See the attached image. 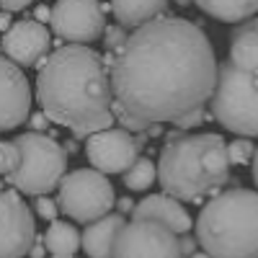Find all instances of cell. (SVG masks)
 Listing matches in <instances>:
<instances>
[{"instance_id": "4dcf8cb0", "label": "cell", "mask_w": 258, "mask_h": 258, "mask_svg": "<svg viewBox=\"0 0 258 258\" xmlns=\"http://www.w3.org/2000/svg\"><path fill=\"white\" fill-rule=\"evenodd\" d=\"M49 13H52V8H44V6H39L36 8V21H41V24H44V21H49Z\"/></svg>"}, {"instance_id": "d6986e66", "label": "cell", "mask_w": 258, "mask_h": 258, "mask_svg": "<svg viewBox=\"0 0 258 258\" xmlns=\"http://www.w3.org/2000/svg\"><path fill=\"white\" fill-rule=\"evenodd\" d=\"M44 248L49 255H75L83 248L80 232L75 230V225L62 222V220H52L49 230L44 232Z\"/></svg>"}, {"instance_id": "d590c367", "label": "cell", "mask_w": 258, "mask_h": 258, "mask_svg": "<svg viewBox=\"0 0 258 258\" xmlns=\"http://www.w3.org/2000/svg\"><path fill=\"white\" fill-rule=\"evenodd\" d=\"M188 3H191V0H178V6H183V8H186Z\"/></svg>"}, {"instance_id": "9c48e42d", "label": "cell", "mask_w": 258, "mask_h": 258, "mask_svg": "<svg viewBox=\"0 0 258 258\" xmlns=\"http://www.w3.org/2000/svg\"><path fill=\"white\" fill-rule=\"evenodd\" d=\"M49 26L68 44H91L106 29L103 6L98 0H57L49 13Z\"/></svg>"}, {"instance_id": "7c38bea8", "label": "cell", "mask_w": 258, "mask_h": 258, "mask_svg": "<svg viewBox=\"0 0 258 258\" xmlns=\"http://www.w3.org/2000/svg\"><path fill=\"white\" fill-rule=\"evenodd\" d=\"M52 49V34L36 18H24L11 24L0 39V52L21 68H36Z\"/></svg>"}, {"instance_id": "484cf974", "label": "cell", "mask_w": 258, "mask_h": 258, "mask_svg": "<svg viewBox=\"0 0 258 258\" xmlns=\"http://www.w3.org/2000/svg\"><path fill=\"white\" fill-rule=\"evenodd\" d=\"M29 124H31L34 132H47L52 121H49V116L44 111H36V114H29Z\"/></svg>"}, {"instance_id": "52a82bcc", "label": "cell", "mask_w": 258, "mask_h": 258, "mask_svg": "<svg viewBox=\"0 0 258 258\" xmlns=\"http://www.w3.org/2000/svg\"><path fill=\"white\" fill-rule=\"evenodd\" d=\"M57 207L70 220L88 225L116 207V194L109 176L96 168L68 170L57 186Z\"/></svg>"}, {"instance_id": "d6a6232c", "label": "cell", "mask_w": 258, "mask_h": 258, "mask_svg": "<svg viewBox=\"0 0 258 258\" xmlns=\"http://www.w3.org/2000/svg\"><path fill=\"white\" fill-rule=\"evenodd\" d=\"M11 26V13L8 11H0V31H6Z\"/></svg>"}, {"instance_id": "ffe728a7", "label": "cell", "mask_w": 258, "mask_h": 258, "mask_svg": "<svg viewBox=\"0 0 258 258\" xmlns=\"http://www.w3.org/2000/svg\"><path fill=\"white\" fill-rule=\"evenodd\" d=\"M158 181V165L147 158H137L124 170V186L129 191H147Z\"/></svg>"}, {"instance_id": "f1b7e54d", "label": "cell", "mask_w": 258, "mask_h": 258, "mask_svg": "<svg viewBox=\"0 0 258 258\" xmlns=\"http://www.w3.org/2000/svg\"><path fill=\"white\" fill-rule=\"evenodd\" d=\"M44 255H47L44 240H41V238H36V240H34V245H31V250H29V258H44Z\"/></svg>"}, {"instance_id": "f546056e", "label": "cell", "mask_w": 258, "mask_h": 258, "mask_svg": "<svg viewBox=\"0 0 258 258\" xmlns=\"http://www.w3.org/2000/svg\"><path fill=\"white\" fill-rule=\"evenodd\" d=\"M116 207H119V212H121V214H132V209H135V202L124 197V199H119V202H116Z\"/></svg>"}, {"instance_id": "4316f807", "label": "cell", "mask_w": 258, "mask_h": 258, "mask_svg": "<svg viewBox=\"0 0 258 258\" xmlns=\"http://www.w3.org/2000/svg\"><path fill=\"white\" fill-rule=\"evenodd\" d=\"M34 3V0H0V11H8V13H16V11H24Z\"/></svg>"}, {"instance_id": "7a4b0ae2", "label": "cell", "mask_w": 258, "mask_h": 258, "mask_svg": "<svg viewBox=\"0 0 258 258\" xmlns=\"http://www.w3.org/2000/svg\"><path fill=\"white\" fill-rule=\"evenodd\" d=\"M36 101L49 121L75 140L114 126V91L106 59L85 44H64L47 54L36 75Z\"/></svg>"}, {"instance_id": "30bf717a", "label": "cell", "mask_w": 258, "mask_h": 258, "mask_svg": "<svg viewBox=\"0 0 258 258\" xmlns=\"http://www.w3.org/2000/svg\"><path fill=\"white\" fill-rule=\"evenodd\" d=\"M36 240V222L21 191L0 188V258H24Z\"/></svg>"}, {"instance_id": "1f68e13d", "label": "cell", "mask_w": 258, "mask_h": 258, "mask_svg": "<svg viewBox=\"0 0 258 258\" xmlns=\"http://www.w3.org/2000/svg\"><path fill=\"white\" fill-rule=\"evenodd\" d=\"M250 165H253V183H255V188H258V147H255V153H253Z\"/></svg>"}, {"instance_id": "8fae6325", "label": "cell", "mask_w": 258, "mask_h": 258, "mask_svg": "<svg viewBox=\"0 0 258 258\" xmlns=\"http://www.w3.org/2000/svg\"><path fill=\"white\" fill-rule=\"evenodd\" d=\"M85 158L101 173H124L140 158V142L124 126H106L85 137Z\"/></svg>"}, {"instance_id": "7402d4cb", "label": "cell", "mask_w": 258, "mask_h": 258, "mask_svg": "<svg viewBox=\"0 0 258 258\" xmlns=\"http://www.w3.org/2000/svg\"><path fill=\"white\" fill-rule=\"evenodd\" d=\"M18 160H21V155H18L16 142L13 140L0 142V178H8L13 170L18 168Z\"/></svg>"}, {"instance_id": "603a6c76", "label": "cell", "mask_w": 258, "mask_h": 258, "mask_svg": "<svg viewBox=\"0 0 258 258\" xmlns=\"http://www.w3.org/2000/svg\"><path fill=\"white\" fill-rule=\"evenodd\" d=\"M126 41V29L121 24H114V26H106L103 29V44L109 52H116L121 44Z\"/></svg>"}, {"instance_id": "cb8c5ba5", "label": "cell", "mask_w": 258, "mask_h": 258, "mask_svg": "<svg viewBox=\"0 0 258 258\" xmlns=\"http://www.w3.org/2000/svg\"><path fill=\"white\" fill-rule=\"evenodd\" d=\"M57 212H59V207H57V202H52L47 194H41V197H36V214L39 217H44V220H57Z\"/></svg>"}, {"instance_id": "d4e9b609", "label": "cell", "mask_w": 258, "mask_h": 258, "mask_svg": "<svg viewBox=\"0 0 258 258\" xmlns=\"http://www.w3.org/2000/svg\"><path fill=\"white\" fill-rule=\"evenodd\" d=\"M204 121V106H202V109H194V111H188V114H183V116H178L173 124L181 129V132H183V129H194V126H199Z\"/></svg>"}, {"instance_id": "44dd1931", "label": "cell", "mask_w": 258, "mask_h": 258, "mask_svg": "<svg viewBox=\"0 0 258 258\" xmlns=\"http://www.w3.org/2000/svg\"><path fill=\"white\" fill-rule=\"evenodd\" d=\"M253 153L255 147L250 142V137H238L227 145V158H230V165H248L253 160Z\"/></svg>"}, {"instance_id": "3957f363", "label": "cell", "mask_w": 258, "mask_h": 258, "mask_svg": "<svg viewBox=\"0 0 258 258\" xmlns=\"http://www.w3.org/2000/svg\"><path fill=\"white\" fill-rule=\"evenodd\" d=\"M227 142L222 135L199 132L168 140L158 158V181L165 194L197 204L214 197L230 178Z\"/></svg>"}, {"instance_id": "4fadbf2b", "label": "cell", "mask_w": 258, "mask_h": 258, "mask_svg": "<svg viewBox=\"0 0 258 258\" xmlns=\"http://www.w3.org/2000/svg\"><path fill=\"white\" fill-rule=\"evenodd\" d=\"M31 114V85L21 64L0 57V132L18 129Z\"/></svg>"}, {"instance_id": "5bb4252c", "label": "cell", "mask_w": 258, "mask_h": 258, "mask_svg": "<svg viewBox=\"0 0 258 258\" xmlns=\"http://www.w3.org/2000/svg\"><path fill=\"white\" fill-rule=\"evenodd\" d=\"M129 217H153V220L168 225L176 235L191 232V225H194L186 207L181 204V199L170 197V194H147L142 202L135 204Z\"/></svg>"}, {"instance_id": "e0dca14e", "label": "cell", "mask_w": 258, "mask_h": 258, "mask_svg": "<svg viewBox=\"0 0 258 258\" xmlns=\"http://www.w3.org/2000/svg\"><path fill=\"white\" fill-rule=\"evenodd\" d=\"M116 24L124 29H137L168 11V0H111Z\"/></svg>"}, {"instance_id": "8992f818", "label": "cell", "mask_w": 258, "mask_h": 258, "mask_svg": "<svg viewBox=\"0 0 258 258\" xmlns=\"http://www.w3.org/2000/svg\"><path fill=\"white\" fill-rule=\"evenodd\" d=\"M18 147V168L8 176V183L26 194V197H41L59 186L62 176L68 173V150L54 137L44 132H24L16 140Z\"/></svg>"}, {"instance_id": "5b68a950", "label": "cell", "mask_w": 258, "mask_h": 258, "mask_svg": "<svg viewBox=\"0 0 258 258\" xmlns=\"http://www.w3.org/2000/svg\"><path fill=\"white\" fill-rule=\"evenodd\" d=\"M212 116L238 137H258V70H243L230 59L217 64L209 96Z\"/></svg>"}, {"instance_id": "ba28073f", "label": "cell", "mask_w": 258, "mask_h": 258, "mask_svg": "<svg viewBox=\"0 0 258 258\" xmlns=\"http://www.w3.org/2000/svg\"><path fill=\"white\" fill-rule=\"evenodd\" d=\"M114 258H183L181 235L153 217H132L116 235Z\"/></svg>"}, {"instance_id": "277c9868", "label": "cell", "mask_w": 258, "mask_h": 258, "mask_svg": "<svg viewBox=\"0 0 258 258\" xmlns=\"http://www.w3.org/2000/svg\"><path fill=\"white\" fill-rule=\"evenodd\" d=\"M212 258H258V191H217L194 225Z\"/></svg>"}, {"instance_id": "836d02e7", "label": "cell", "mask_w": 258, "mask_h": 258, "mask_svg": "<svg viewBox=\"0 0 258 258\" xmlns=\"http://www.w3.org/2000/svg\"><path fill=\"white\" fill-rule=\"evenodd\" d=\"M64 150H68V155H70V153H78V142H75V140L64 142Z\"/></svg>"}, {"instance_id": "9a60e30c", "label": "cell", "mask_w": 258, "mask_h": 258, "mask_svg": "<svg viewBox=\"0 0 258 258\" xmlns=\"http://www.w3.org/2000/svg\"><path fill=\"white\" fill-rule=\"evenodd\" d=\"M124 214H103V217L88 222L85 232L80 235L83 240V250L91 258H114V243L116 235L124 227Z\"/></svg>"}, {"instance_id": "ac0fdd59", "label": "cell", "mask_w": 258, "mask_h": 258, "mask_svg": "<svg viewBox=\"0 0 258 258\" xmlns=\"http://www.w3.org/2000/svg\"><path fill=\"white\" fill-rule=\"evenodd\" d=\"M191 3L222 24H240L258 13V0H191Z\"/></svg>"}, {"instance_id": "8d00e7d4", "label": "cell", "mask_w": 258, "mask_h": 258, "mask_svg": "<svg viewBox=\"0 0 258 258\" xmlns=\"http://www.w3.org/2000/svg\"><path fill=\"white\" fill-rule=\"evenodd\" d=\"M49 258H75V255H49Z\"/></svg>"}, {"instance_id": "6da1fadb", "label": "cell", "mask_w": 258, "mask_h": 258, "mask_svg": "<svg viewBox=\"0 0 258 258\" xmlns=\"http://www.w3.org/2000/svg\"><path fill=\"white\" fill-rule=\"evenodd\" d=\"M103 59L114 101L147 124H173L202 109L217 80L212 41L197 24L176 16H158L137 26Z\"/></svg>"}, {"instance_id": "2e32d148", "label": "cell", "mask_w": 258, "mask_h": 258, "mask_svg": "<svg viewBox=\"0 0 258 258\" xmlns=\"http://www.w3.org/2000/svg\"><path fill=\"white\" fill-rule=\"evenodd\" d=\"M243 26L232 31L230 41V62L243 70H258V18L240 21Z\"/></svg>"}, {"instance_id": "83f0119b", "label": "cell", "mask_w": 258, "mask_h": 258, "mask_svg": "<svg viewBox=\"0 0 258 258\" xmlns=\"http://www.w3.org/2000/svg\"><path fill=\"white\" fill-rule=\"evenodd\" d=\"M197 245H199V240H197V238H188V232L181 235V253H183L186 258H188L194 250H197Z\"/></svg>"}, {"instance_id": "e575fe53", "label": "cell", "mask_w": 258, "mask_h": 258, "mask_svg": "<svg viewBox=\"0 0 258 258\" xmlns=\"http://www.w3.org/2000/svg\"><path fill=\"white\" fill-rule=\"evenodd\" d=\"M188 258H212V255H209L207 250H194V253H191Z\"/></svg>"}]
</instances>
